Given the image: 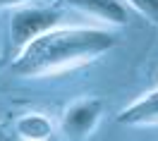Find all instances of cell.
I'll list each match as a JSON object with an SVG mask.
<instances>
[{
    "label": "cell",
    "instance_id": "cell-1",
    "mask_svg": "<svg viewBox=\"0 0 158 141\" xmlns=\"http://www.w3.org/2000/svg\"><path fill=\"white\" fill-rule=\"evenodd\" d=\"M115 43L118 36L108 29H96V26L55 29L53 26L36 36L19 55H15L12 72L27 79L50 77L69 67L96 60L98 55L108 53Z\"/></svg>",
    "mask_w": 158,
    "mask_h": 141
},
{
    "label": "cell",
    "instance_id": "cell-2",
    "mask_svg": "<svg viewBox=\"0 0 158 141\" xmlns=\"http://www.w3.org/2000/svg\"><path fill=\"white\" fill-rule=\"evenodd\" d=\"M58 22H60L58 10H48V7H24V10H17L10 19V38H12L15 55H19L36 36L53 29Z\"/></svg>",
    "mask_w": 158,
    "mask_h": 141
},
{
    "label": "cell",
    "instance_id": "cell-3",
    "mask_svg": "<svg viewBox=\"0 0 158 141\" xmlns=\"http://www.w3.org/2000/svg\"><path fill=\"white\" fill-rule=\"evenodd\" d=\"M101 115H103V105L96 98L74 103L62 115V134L69 136V139H86L96 129Z\"/></svg>",
    "mask_w": 158,
    "mask_h": 141
},
{
    "label": "cell",
    "instance_id": "cell-4",
    "mask_svg": "<svg viewBox=\"0 0 158 141\" xmlns=\"http://www.w3.org/2000/svg\"><path fill=\"white\" fill-rule=\"evenodd\" d=\"M120 124L127 127H156L158 124V91L146 93L118 115Z\"/></svg>",
    "mask_w": 158,
    "mask_h": 141
},
{
    "label": "cell",
    "instance_id": "cell-5",
    "mask_svg": "<svg viewBox=\"0 0 158 141\" xmlns=\"http://www.w3.org/2000/svg\"><path fill=\"white\" fill-rule=\"evenodd\" d=\"M72 7L94 14L103 22L110 24H125L127 22V7L122 5V0H67Z\"/></svg>",
    "mask_w": 158,
    "mask_h": 141
},
{
    "label": "cell",
    "instance_id": "cell-6",
    "mask_svg": "<svg viewBox=\"0 0 158 141\" xmlns=\"http://www.w3.org/2000/svg\"><path fill=\"white\" fill-rule=\"evenodd\" d=\"M15 131L19 139L27 141H46L53 136V122L41 112H27L15 122Z\"/></svg>",
    "mask_w": 158,
    "mask_h": 141
},
{
    "label": "cell",
    "instance_id": "cell-7",
    "mask_svg": "<svg viewBox=\"0 0 158 141\" xmlns=\"http://www.w3.org/2000/svg\"><path fill=\"white\" fill-rule=\"evenodd\" d=\"M129 2H132L141 14H146L153 24H158V0H129Z\"/></svg>",
    "mask_w": 158,
    "mask_h": 141
},
{
    "label": "cell",
    "instance_id": "cell-8",
    "mask_svg": "<svg viewBox=\"0 0 158 141\" xmlns=\"http://www.w3.org/2000/svg\"><path fill=\"white\" fill-rule=\"evenodd\" d=\"M22 2H27V0H0V10L2 7H15V5H22Z\"/></svg>",
    "mask_w": 158,
    "mask_h": 141
},
{
    "label": "cell",
    "instance_id": "cell-9",
    "mask_svg": "<svg viewBox=\"0 0 158 141\" xmlns=\"http://www.w3.org/2000/svg\"><path fill=\"white\" fill-rule=\"evenodd\" d=\"M0 139H5V134H2V129H0Z\"/></svg>",
    "mask_w": 158,
    "mask_h": 141
},
{
    "label": "cell",
    "instance_id": "cell-10",
    "mask_svg": "<svg viewBox=\"0 0 158 141\" xmlns=\"http://www.w3.org/2000/svg\"><path fill=\"white\" fill-rule=\"evenodd\" d=\"M0 65H2V58H0Z\"/></svg>",
    "mask_w": 158,
    "mask_h": 141
}]
</instances>
